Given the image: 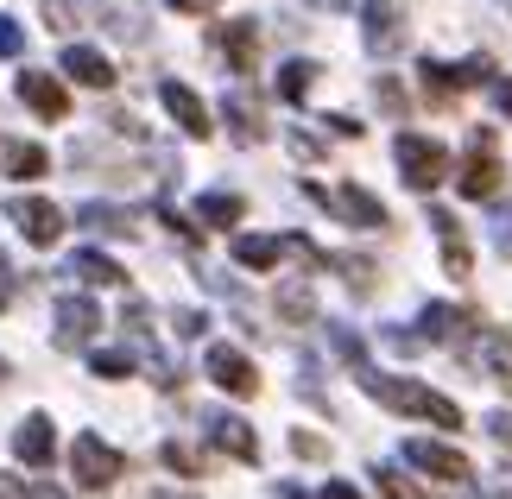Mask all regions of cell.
<instances>
[{
    "instance_id": "obj_1",
    "label": "cell",
    "mask_w": 512,
    "mask_h": 499,
    "mask_svg": "<svg viewBox=\"0 0 512 499\" xmlns=\"http://www.w3.org/2000/svg\"><path fill=\"white\" fill-rule=\"evenodd\" d=\"M354 379H361V392H373L386 411H405V417H424V424L437 430H462V405L443 392L418 386V379H392V373H373V367H354Z\"/></svg>"
},
{
    "instance_id": "obj_2",
    "label": "cell",
    "mask_w": 512,
    "mask_h": 499,
    "mask_svg": "<svg viewBox=\"0 0 512 499\" xmlns=\"http://www.w3.org/2000/svg\"><path fill=\"white\" fill-rule=\"evenodd\" d=\"M392 158H399V177L411 190H437L443 177H449V152H443V139H424V133H399V146H392Z\"/></svg>"
},
{
    "instance_id": "obj_3",
    "label": "cell",
    "mask_w": 512,
    "mask_h": 499,
    "mask_svg": "<svg viewBox=\"0 0 512 499\" xmlns=\"http://www.w3.org/2000/svg\"><path fill=\"white\" fill-rule=\"evenodd\" d=\"M70 468H76V481H83L89 493H102V487H114V481L127 474L121 449H108L102 436H76V449H70Z\"/></svg>"
},
{
    "instance_id": "obj_4",
    "label": "cell",
    "mask_w": 512,
    "mask_h": 499,
    "mask_svg": "<svg viewBox=\"0 0 512 499\" xmlns=\"http://www.w3.org/2000/svg\"><path fill=\"white\" fill-rule=\"evenodd\" d=\"M304 196H310V203H323V209H336V215H348L354 228H386V203H380V196H367L361 184H342V190L304 184Z\"/></svg>"
},
{
    "instance_id": "obj_5",
    "label": "cell",
    "mask_w": 512,
    "mask_h": 499,
    "mask_svg": "<svg viewBox=\"0 0 512 499\" xmlns=\"http://www.w3.org/2000/svg\"><path fill=\"white\" fill-rule=\"evenodd\" d=\"M456 190L468 203H487V196L500 190V158H494V133H475V152H468V165L456 171Z\"/></svg>"
},
{
    "instance_id": "obj_6",
    "label": "cell",
    "mask_w": 512,
    "mask_h": 499,
    "mask_svg": "<svg viewBox=\"0 0 512 499\" xmlns=\"http://www.w3.org/2000/svg\"><path fill=\"white\" fill-rule=\"evenodd\" d=\"M203 367H209L215 386L234 392V398H253V392H260V373H253V361H247L241 348H228V342H215V348L203 354Z\"/></svg>"
},
{
    "instance_id": "obj_7",
    "label": "cell",
    "mask_w": 512,
    "mask_h": 499,
    "mask_svg": "<svg viewBox=\"0 0 512 499\" xmlns=\"http://www.w3.org/2000/svg\"><path fill=\"white\" fill-rule=\"evenodd\" d=\"M405 462H411V468H424L430 481H468V474H475L462 449H449V443H430V436H411V443H405Z\"/></svg>"
},
{
    "instance_id": "obj_8",
    "label": "cell",
    "mask_w": 512,
    "mask_h": 499,
    "mask_svg": "<svg viewBox=\"0 0 512 499\" xmlns=\"http://www.w3.org/2000/svg\"><path fill=\"white\" fill-rule=\"evenodd\" d=\"M361 38H367L373 57H392V51L405 45V19H399V7H392V0H367V7H361Z\"/></svg>"
},
{
    "instance_id": "obj_9",
    "label": "cell",
    "mask_w": 512,
    "mask_h": 499,
    "mask_svg": "<svg viewBox=\"0 0 512 499\" xmlns=\"http://www.w3.org/2000/svg\"><path fill=\"white\" fill-rule=\"evenodd\" d=\"M19 102H26L32 114H45V121H64V114H70V89L57 83V76H45V70H19Z\"/></svg>"
},
{
    "instance_id": "obj_10",
    "label": "cell",
    "mask_w": 512,
    "mask_h": 499,
    "mask_svg": "<svg viewBox=\"0 0 512 499\" xmlns=\"http://www.w3.org/2000/svg\"><path fill=\"white\" fill-rule=\"evenodd\" d=\"M7 215L19 222V234H26L32 247H51L57 234H64V209H57V203H38V196H19Z\"/></svg>"
},
{
    "instance_id": "obj_11",
    "label": "cell",
    "mask_w": 512,
    "mask_h": 499,
    "mask_svg": "<svg viewBox=\"0 0 512 499\" xmlns=\"http://www.w3.org/2000/svg\"><path fill=\"white\" fill-rule=\"evenodd\" d=\"M159 102H165V114L177 127H184L190 139H209L215 133V121H209V108H203V95L196 89H184V83H159Z\"/></svg>"
},
{
    "instance_id": "obj_12",
    "label": "cell",
    "mask_w": 512,
    "mask_h": 499,
    "mask_svg": "<svg viewBox=\"0 0 512 499\" xmlns=\"http://www.w3.org/2000/svg\"><path fill=\"white\" fill-rule=\"evenodd\" d=\"M462 361L475 367V373H487V379H506V386H512V335H500V329H481L475 342L462 348Z\"/></svg>"
},
{
    "instance_id": "obj_13",
    "label": "cell",
    "mask_w": 512,
    "mask_h": 499,
    "mask_svg": "<svg viewBox=\"0 0 512 499\" xmlns=\"http://www.w3.org/2000/svg\"><path fill=\"white\" fill-rule=\"evenodd\" d=\"M203 424H209V443L222 449V455H234V462H260V436H253L241 417L215 411V417H203Z\"/></svg>"
},
{
    "instance_id": "obj_14",
    "label": "cell",
    "mask_w": 512,
    "mask_h": 499,
    "mask_svg": "<svg viewBox=\"0 0 512 499\" xmlns=\"http://www.w3.org/2000/svg\"><path fill=\"white\" fill-rule=\"evenodd\" d=\"M95 329H102V310H95L89 297H64V304H57V348H83Z\"/></svg>"
},
{
    "instance_id": "obj_15",
    "label": "cell",
    "mask_w": 512,
    "mask_h": 499,
    "mask_svg": "<svg viewBox=\"0 0 512 499\" xmlns=\"http://www.w3.org/2000/svg\"><path fill=\"white\" fill-rule=\"evenodd\" d=\"M215 45H222L234 76H247L253 70V51H260V26H253V19H228V26H215Z\"/></svg>"
},
{
    "instance_id": "obj_16",
    "label": "cell",
    "mask_w": 512,
    "mask_h": 499,
    "mask_svg": "<svg viewBox=\"0 0 512 499\" xmlns=\"http://www.w3.org/2000/svg\"><path fill=\"white\" fill-rule=\"evenodd\" d=\"M13 455L26 468H45L51 455H57V430H51V417H26V424L13 430Z\"/></svg>"
},
{
    "instance_id": "obj_17",
    "label": "cell",
    "mask_w": 512,
    "mask_h": 499,
    "mask_svg": "<svg viewBox=\"0 0 512 499\" xmlns=\"http://www.w3.org/2000/svg\"><path fill=\"white\" fill-rule=\"evenodd\" d=\"M64 76L70 83H83V89H114V64L102 51H89V45H70L64 51Z\"/></svg>"
},
{
    "instance_id": "obj_18",
    "label": "cell",
    "mask_w": 512,
    "mask_h": 499,
    "mask_svg": "<svg viewBox=\"0 0 512 499\" xmlns=\"http://www.w3.org/2000/svg\"><path fill=\"white\" fill-rule=\"evenodd\" d=\"M222 114H228V127H234V139H241V146H260V139H266V121H260V102H253L247 89H234L228 102H222Z\"/></svg>"
},
{
    "instance_id": "obj_19",
    "label": "cell",
    "mask_w": 512,
    "mask_h": 499,
    "mask_svg": "<svg viewBox=\"0 0 512 499\" xmlns=\"http://www.w3.org/2000/svg\"><path fill=\"white\" fill-rule=\"evenodd\" d=\"M285 259V241H266V234H234V266L247 272H272Z\"/></svg>"
},
{
    "instance_id": "obj_20",
    "label": "cell",
    "mask_w": 512,
    "mask_h": 499,
    "mask_svg": "<svg viewBox=\"0 0 512 499\" xmlns=\"http://www.w3.org/2000/svg\"><path fill=\"white\" fill-rule=\"evenodd\" d=\"M462 323H475L468 310H456V304H424V316H418V335L424 342H456L462 335Z\"/></svg>"
},
{
    "instance_id": "obj_21",
    "label": "cell",
    "mask_w": 512,
    "mask_h": 499,
    "mask_svg": "<svg viewBox=\"0 0 512 499\" xmlns=\"http://www.w3.org/2000/svg\"><path fill=\"white\" fill-rule=\"evenodd\" d=\"M102 19H108L114 38H127V45L146 38V7H140V0H102Z\"/></svg>"
},
{
    "instance_id": "obj_22",
    "label": "cell",
    "mask_w": 512,
    "mask_h": 499,
    "mask_svg": "<svg viewBox=\"0 0 512 499\" xmlns=\"http://www.w3.org/2000/svg\"><path fill=\"white\" fill-rule=\"evenodd\" d=\"M64 272H76V278H83V285H127V272L114 266L108 253H95V247H89V253H76Z\"/></svg>"
},
{
    "instance_id": "obj_23",
    "label": "cell",
    "mask_w": 512,
    "mask_h": 499,
    "mask_svg": "<svg viewBox=\"0 0 512 499\" xmlns=\"http://www.w3.org/2000/svg\"><path fill=\"white\" fill-rule=\"evenodd\" d=\"M76 222H83L89 234H133V215L114 209V203H83V209H76Z\"/></svg>"
},
{
    "instance_id": "obj_24",
    "label": "cell",
    "mask_w": 512,
    "mask_h": 499,
    "mask_svg": "<svg viewBox=\"0 0 512 499\" xmlns=\"http://www.w3.org/2000/svg\"><path fill=\"white\" fill-rule=\"evenodd\" d=\"M418 83H424V95H430L437 108H443V102H456V89H462V83H456V70L437 64V57H424V64H418Z\"/></svg>"
},
{
    "instance_id": "obj_25",
    "label": "cell",
    "mask_w": 512,
    "mask_h": 499,
    "mask_svg": "<svg viewBox=\"0 0 512 499\" xmlns=\"http://www.w3.org/2000/svg\"><path fill=\"white\" fill-rule=\"evenodd\" d=\"M241 209L247 203H241V196H228V190H209L203 203H196V215H203L209 228H234V222H241Z\"/></svg>"
},
{
    "instance_id": "obj_26",
    "label": "cell",
    "mask_w": 512,
    "mask_h": 499,
    "mask_svg": "<svg viewBox=\"0 0 512 499\" xmlns=\"http://www.w3.org/2000/svg\"><path fill=\"white\" fill-rule=\"evenodd\" d=\"M310 83H317V64H304V57H291V64L279 70V102H304Z\"/></svg>"
},
{
    "instance_id": "obj_27",
    "label": "cell",
    "mask_w": 512,
    "mask_h": 499,
    "mask_svg": "<svg viewBox=\"0 0 512 499\" xmlns=\"http://www.w3.org/2000/svg\"><path fill=\"white\" fill-rule=\"evenodd\" d=\"M45 171H51L45 146H7V177H45Z\"/></svg>"
},
{
    "instance_id": "obj_28",
    "label": "cell",
    "mask_w": 512,
    "mask_h": 499,
    "mask_svg": "<svg viewBox=\"0 0 512 499\" xmlns=\"http://www.w3.org/2000/svg\"><path fill=\"white\" fill-rule=\"evenodd\" d=\"M279 316H291V323H310V316H317V297H310V285H279Z\"/></svg>"
},
{
    "instance_id": "obj_29",
    "label": "cell",
    "mask_w": 512,
    "mask_h": 499,
    "mask_svg": "<svg viewBox=\"0 0 512 499\" xmlns=\"http://www.w3.org/2000/svg\"><path fill=\"white\" fill-rule=\"evenodd\" d=\"M45 26L51 32H76L83 26V7H76V0H45Z\"/></svg>"
},
{
    "instance_id": "obj_30",
    "label": "cell",
    "mask_w": 512,
    "mask_h": 499,
    "mask_svg": "<svg viewBox=\"0 0 512 499\" xmlns=\"http://www.w3.org/2000/svg\"><path fill=\"white\" fill-rule=\"evenodd\" d=\"M89 373H95V379H127V373H133V361H127L121 348H108V354H95V361H89Z\"/></svg>"
},
{
    "instance_id": "obj_31",
    "label": "cell",
    "mask_w": 512,
    "mask_h": 499,
    "mask_svg": "<svg viewBox=\"0 0 512 499\" xmlns=\"http://www.w3.org/2000/svg\"><path fill=\"white\" fill-rule=\"evenodd\" d=\"M456 83H462V89H475V83H494V57H481V51H475L468 64H456Z\"/></svg>"
},
{
    "instance_id": "obj_32",
    "label": "cell",
    "mask_w": 512,
    "mask_h": 499,
    "mask_svg": "<svg viewBox=\"0 0 512 499\" xmlns=\"http://www.w3.org/2000/svg\"><path fill=\"white\" fill-rule=\"evenodd\" d=\"M159 462H165L171 474H203V462H196V449H184V443H165V449H159Z\"/></svg>"
},
{
    "instance_id": "obj_33",
    "label": "cell",
    "mask_w": 512,
    "mask_h": 499,
    "mask_svg": "<svg viewBox=\"0 0 512 499\" xmlns=\"http://www.w3.org/2000/svg\"><path fill=\"white\" fill-rule=\"evenodd\" d=\"M373 487H380L386 499H418V487H411V481H399L392 468H373Z\"/></svg>"
},
{
    "instance_id": "obj_34",
    "label": "cell",
    "mask_w": 512,
    "mask_h": 499,
    "mask_svg": "<svg viewBox=\"0 0 512 499\" xmlns=\"http://www.w3.org/2000/svg\"><path fill=\"white\" fill-rule=\"evenodd\" d=\"M19 51H26V32H19L7 13H0V57H19Z\"/></svg>"
},
{
    "instance_id": "obj_35",
    "label": "cell",
    "mask_w": 512,
    "mask_h": 499,
    "mask_svg": "<svg viewBox=\"0 0 512 499\" xmlns=\"http://www.w3.org/2000/svg\"><path fill=\"white\" fill-rule=\"evenodd\" d=\"M291 449H298L304 462H323V455H329V443H323V436H310V430H298V436H291Z\"/></svg>"
},
{
    "instance_id": "obj_36",
    "label": "cell",
    "mask_w": 512,
    "mask_h": 499,
    "mask_svg": "<svg viewBox=\"0 0 512 499\" xmlns=\"http://www.w3.org/2000/svg\"><path fill=\"white\" fill-rule=\"evenodd\" d=\"M443 266H449V278H468V247L462 241H443Z\"/></svg>"
},
{
    "instance_id": "obj_37",
    "label": "cell",
    "mask_w": 512,
    "mask_h": 499,
    "mask_svg": "<svg viewBox=\"0 0 512 499\" xmlns=\"http://www.w3.org/2000/svg\"><path fill=\"white\" fill-rule=\"evenodd\" d=\"M373 95H380V108H386V114H399V108H405V89H399V83H386V76H380V89H373Z\"/></svg>"
},
{
    "instance_id": "obj_38",
    "label": "cell",
    "mask_w": 512,
    "mask_h": 499,
    "mask_svg": "<svg viewBox=\"0 0 512 499\" xmlns=\"http://www.w3.org/2000/svg\"><path fill=\"white\" fill-rule=\"evenodd\" d=\"M487 436H494L500 449H512V417H506V411H494V417H487Z\"/></svg>"
},
{
    "instance_id": "obj_39",
    "label": "cell",
    "mask_w": 512,
    "mask_h": 499,
    "mask_svg": "<svg viewBox=\"0 0 512 499\" xmlns=\"http://www.w3.org/2000/svg\"><path fill=\"white\" fill-rule=\"evenodd\" d=\"M171 329H177V335H203V316H196V310H177Z\"/></svg>"
},
{
    "instance_id": "obj_40",
    "label": "cell",
    "mask_w": 512,
    "mask_h": 499,
    "mask_svg": "<svg viewBox=\"0 0 512 499\" xmlns=\"http://www.w3.org/2000/svg\"><path fill=\"white\" fill-rule=\"evenodd\" d=\"M171 13H215V0H165Z\"/></svg>"
},
{
    "instance_id": "obj_41",
    "label": "cell",
    "mask_w": 512,
    "mask_h": 499,
    "mask_svg": "<svg viewBox=\"0 0 512 499\" xmlns=\"http://www.w3.org/2000/svg\"><path fill=\"white\" fill-rule=\"evenodd\" d=\"M291 152H298V158H317L323 146H317V139H310V133H291Z\"/></svg>"
},
{
    "instance_id": "obj_42",
    "label": "cell",
    "mask_w": 512,
    "mask_h": 499,
    "mask_svg": "<svg viewBox=\"0 0 512 499\" xmlns=\"http://www.w3.org/2000/svg\"><path fill=\"white\" fill-rule=\"evenodd\" d=\"M323 499H361V487H348V481H329V487H323Z\"/></svg>"
},
{
    "instance_id": "obj_43",
    "label": "cell",
    "mask_w": 512,
    "mask_h": 499,
    "mask_svg": "<svg viewBox=\"0 0 512 499\" xmlns=\"http://www.w3.org/2000/svg\"><path fill=\"white\" fill-rule=\"evenodd\" d=\"M494 102H500V114H512V83H500V76H494Z\"/></svg>"
},
{
    "instance_id": "obj_44",
    "label": "cell",
    "mask_w": 512,
    "mask_h": 499,
    "mask_svg": "<svg viewBox=\"0 0 512 499\" xmlns=\"http://www.w3.org/2000/svg\"><path fill=\"white\" fill-rule=\"evenodd\" d=\"M0 499H26V493H19V487H13V481H0Z\"/></svg>"
},
{
    "instance_id": "obj_45",
    "label": "cell",
    "mask_w": 512,
    "mask_h": 499,
    "mask_svg": "<svg viewBox=\"0 0 512 499\" xmlns=\"http://www.w3.org/2000/svg\"><path fill=\"white\" fill-rule=\"evenodd\" d=\"M32 499H64V493H57V487H38V493H32Z\"/></svg>"
},
{
    "instance_id": "obj_46",
    "label": "cell",
    "mask_w": 512,
    "mask_h": 499,
    "mask_svg": "<svg viewBox=\"0 0 512 499\" xmlns=\"http://www.w3.org/2000/svg\"><path fill=\"white\" fill-rule=\"evenodd\" d=\"M0 379H7V361H0Z\"/></svg>"
},
{
    "instance_id": "obj_47",
    "label": "cell",
    "mask_w": 512,
    "mask_h": 499,
    "mask_svg": "<svg viewBox=\"0 0 512 499\" xmlns=\"http://www.w3.org/2000/svg\"><path fill=\"white\" fill-rule=\"evenodd\" d=\"M0 304H7V291H0Z\"/></svg>"
},
{
    "instance_id": "obj_48",
    "label": "cell",
    "mask_w": 512,
    "mask_h": 499,
    "mask_svg": "<svg viewBox=\"0 0 512 499\" xmlns=\"http://www.w3.org/2000/svg\"><path fill=\"white\" fill-rule=\"evenodd\" d=\"M159 499H171V493H159Z\"/></svg>"
}]
</instances>
